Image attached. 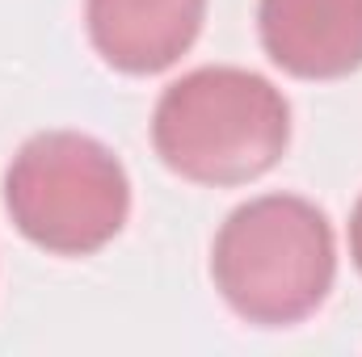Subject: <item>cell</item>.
<instances>
[{
	"label": "cell",
	"instance_id": "obj_1",
	"mask_svg": "<svg viewBox=\"0 0 362 357\" xmlns=\"http://www.w3.org/2000/svg\"><path fill=\"white\" fill-rule=\"evenodd\" d=\"M223 303L262 328L308 320L333 290L337 244L325 210L295 193H266L228 214L211 248Z\"/></svg>",
	"mask_w": 362,
	"mask_h": 357
},
{
	"label": "cell",
	"instance_id": "obj_2",
	"mask_svg": "<svg viewBox=\"0 0 362 357\" xmlns=\"http://www.w3.org/2000/svg\"><path fill=\"white\" fill-rule=\"evenodd\" d=\"M291 143L282 89L245 68H198L160 92L152 147L177 177L245 185L266 177Z\"/></svg>",
	"mask_w": 362,
	"mask_h": 357
},
{
	"label": "cell",
	"instance_id": "obj_3",
	"mask_svg": "<svg viewBox=\"0 0 362 357\" xmlns=\"http://www.w3.org/2000/svg\"><path fill=\"white\" fill-rule=\"evenodd\" d=\"M13 227L55 253L93 257L131 214V181L122 160L81 131H42L21 143L4 173Z\"/></svg>",
	"mask_w": 362,
	"mask_h": 357
},
{
	"label": "cell",
	"instance_id": "obj_5",
	"mask_svg": "<svg viewBox=\"0 0 362 357\" xmlns=\"http://www.w3.org/2000/svg\"><path fill=\"white\" fill-rule=\"evenodd\" d=\"M202 17L206 0H85L97 55L127 76L173 68L194 47Z\"/></svg>",
	"mask_w": 362,
	"mask_h": 357
},
{
	"label": "cell",
	"instance_id": "obj_6",
	"mask_svg": "<svg viewBox=\"0 0 362 357\" xmlns=\"http://www.w3.org/2000/svg\"><path fill=\"white\" fill-rule=\"evenodd\" d=\"M350 257H354V265L362 273V198L354 206V214H350Z\"/></svg>",
	"mask_w": 362,
	"mask_h": 357
},
{
	"label": "cell",
	"instance_id": "obj_4",
	"mask_svg": "<svg viewBox=\"0 0 362 357\" xmlns=\"http://www.w3.org/2000/svg\"><path fill=\"white\" fill-rule=\"evenodd\" d=\"M262 47L299 80H337L362 68V0H262Z\"/></svg>",
	"mask_w": 362,
	"mask_h": 357
}]
</instances>
